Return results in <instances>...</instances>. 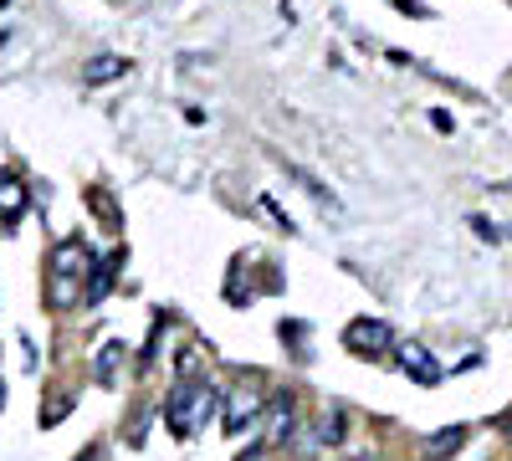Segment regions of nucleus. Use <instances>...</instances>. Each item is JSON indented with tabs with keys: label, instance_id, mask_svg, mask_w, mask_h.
Masks as SVG:
<instances>
[{
	"label": "nucleus",
	"instance_id": "f257e3e1",
	"mask_svg": "<svg viewBox=\"0 0 512 461\" xmlns=\"http://www.w3.org/2000/svg\"><path fill=\"white\" fill-rule=\"evenodd\" d=\"M210 410H216V390H210V385H190V380H180L175 390H169V400H164V421H169V431H175L180 441H190V436H195V426L205 421Z\"/></svg>",
	"mask_w": 512,
	"mask_h": 461
},
{
	"label": "nucleus",
	"instance_id": "f03ea898",
	"mask_svg": "<svg viewBox=\"0 0 512 461\" xmlns=\"http://www.w3.org/2000/svg\"><path fill=\"white\" fill-rule=\"evenodd\" d=\"M88 267H93V257H88V246H82L77 236L57 246V257H52V303H57V308H67L77 292H82V277H88Z\"/></svg>",
	"mask_w": 512,
	"mask_h": 461
},
{
	"label": "nucleus",
	"instance_id": "7ed1b4c3",
	"mask_svg": "<svg viewBox=\"0 0 512 461\" xmlns=\"http://www.w3.org/2000/svg\"><path fill=\"white\" fill-rule=\"evenodd\" d=\"M344 344L354 354H384V349L395 344V333H390V323H379V318H359V323H349Z\"/></svg>",
	"mask_w": 512,
	"mask_h": 461
},
{
	"label": "nucleus",
	"instance_id": "20e7f679",
	"mask_svg": "<svg viewBox=\"0 0 512 461\" xmlns=\"http://www.w3.org/2000/svg\"><path fill=\"white\" fill-rule=\"evenodd\" d=\"M262 415V395L256 390H236L231 400H226V436H246V426Z\"/></svg>",
	"mask_w": 512,
	"mask_h": 461
},
{
	"label": "nucleus",
	"instance_id": "39448f33",
	"mask_svg": "<svg viewBox=\"0 0 512 461\" xmlns=\"http://www.w3.org/2000/svg\"><path fill=\"white\" fill-rule=\"evenodd\" d=\"M400 369L410 374V380H420V385H436V380H441V364L425 354V349H415V344L400 349Z\"/></svg>",
	"mask_w": 512,
	"mask_h": 461
},
{
	"label": "nucleus",
	"instance_id": "423d86ee",
	"mask_svg": "<svg viewBox=\"0 0 512 461\" xmlns=\"http://www.w3.org/2000/svg\"><path fill=\"white\" fill-rule=\"evenodd\" d=\"M123 72H128V62H123V57H93L82 77H88L93 88H103V82H113V77H123Z\"/></svg>",
	"mask_w": 512,
	"mask_h": 461
},
{
	"label": "nucleus",
	"instance_id": "0eeeda50",
	"mask_svg": "<svg viewBox=\"0 0 512 461\" xmlns=\"http://www.w3.org/2000/svg\"><path fill=\"white\" fill-rule=\"evenodd\" d=\"M0 211H6V221H16L26 211V190L16 180H0Z\"/></svg>",
	"mask_w": 512,
	"mask_h": 461
},
{
	"label": "nucleus",
	"instance_id": "6e6552de",
	"mask_svg": "<svg viewBox=\"0 0 512 461\" xmlns=\"http://www.w3.org/2000/svg\"><path fill=\"white\" fill-rule=\"evenodd\" d=\"M108 282H113V262L93 267V282H88V303H98V298H103V292H108Z\"/></svg>",
	"mask_w": 512,
	"mask_h": 461
},
{
	"label": "nucleus",
	"instance_id": "1a4fd4ad",
	"mask_svg": "<svg viewBox=\"0 0 512 461\" xmlns=\"http://www.w3.org/2000/svg\"><path fill=\"white\" fill-rule=\"evenodd\" d=\"M118 354H123L118 344H108V349H103V359H98V380H113V364H118Z\"/></svg>",
	"mask_w": 512,
	"mask_h": 461
},
{
	"label": "nucleus",
	"instance_id": "9d476101",
	"mask_svg": "<svg viewBox=\"0 0 512 461\" xmlns=\"http://www.w3.org/2000/svg\"><path fill=\"white\" fill-rule=\"evenodd\" d=\"M461 436H466V431H441V436L431 441V451H436V456H441V451H456V446H461Z\"/></svg>",
	"mask_w": 512,
	"mask_h": 461
},
{
	"label": "nucleus",
	"instance_id": "9b49d317",
	"mask_svg": "<svg viewBox=\"0 0 512 461\" xmlns=\"http://www.w3.org/2000/svg\"><path fill=\"white\" fill-rule=\"evenodd\" d=\"M246 461H262V456H256V451H251V456H246Z\"/></svg>",
	"mask_w": 512,
	"mask_h": 461
}]
</instances>
